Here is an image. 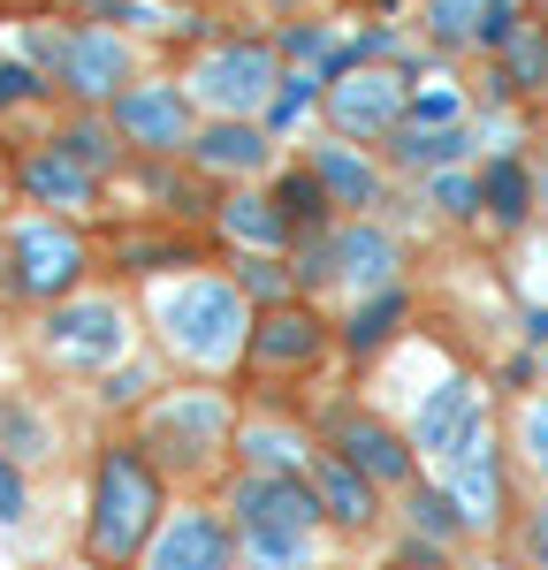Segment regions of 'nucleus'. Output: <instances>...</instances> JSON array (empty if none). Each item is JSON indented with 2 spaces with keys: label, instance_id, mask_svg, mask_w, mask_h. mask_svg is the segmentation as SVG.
Wrapping results in <instances>:
<instances>
[{
  "label": "nucleus",
  "instance_id": "obj_1",
  "mask_svg": "<svg viewBox=\"0 0 548 570\" xmlns=\"http://www.w3.org/2000/svg\"><path fill=\"white\" fill-rule=\"evenodd\" d=\"M160 510H168V502H160V464L145 456V441H115V449H99V464H91L85 556L99 570H130L137 556L153 548V532L168 525Z\"/></svg>",
  "mask_w": 548,
  "mask_h": 570
},
{
  "label": "nucleus",
  "instance_id": "obj_2",
  "mask_svg": "<svg viewBox=\"0 0 548 570\" xmlns=\"http://www.w3.org/2000/svg\"><path fill=\"white\" fill-rule=\"evenodd\" d=\"M228 518H236V540H244L252 570H297L313 556L327 502L305 472H236L228 480Z\"/></svg>",
  "mask_w": 548,
  "mask_h": 570
},
{
  "label": "nucleus",
  "instance_id": "obj_3",
  "mask_svg": "<svg viewBox=\"0 0 548 570\" xmlns=\"http://www.w3.org/2000/svg\"><path fill=\"white\" fill-rule=\"evenodd\" d=\"M153 320H160V343H168L183 365H198V373L244 365V357H252V327H260L252 297H244L236 282H222V274L176 282V289L153 305Z\"/></svg>",
  "mask_w": 548,
  "mask_h": 570
},
{
  "label": "nucleus",
  "instance_id": "obj_4",
  "mask_svg": "<svg viewBox=\"0 0 548 570\" xmlns=\"http://www.w3.org/2000/svg\"><path fill=\"white\" fill-rule=\"evenodd\" d=\"M145 449H153V464H168V472H183V480H198V472L222 464V449H236V403H228L222 389L160 395V403L145 411Z\"/></svg>",
  "mask_w": 548,
  "mask_h": 570
},
{
  "label": "nucleus",
  "instance_id": "obj_5",
  "mask_svg": "<svg viewBox=\"0 0 548 570\" xmlns=\"http://www.w3.org/2000/svg\"><path fill=\"white\" fill-rule=\"evenodd\" d=\"M274 91H282V53L267 39H222L190 69V99L214 115H236V122H260L274 107Z\"/></svg>",
  "mask_w": 548,
  "mask_h": 570
},
{
  "label": "nucleus",
  "instance_id": "obj_6",
  "mask_svg": "<svg viewBox=\"0 0 548 570\" xmlns=\"http://www.w3.org/2000/svg\"><path fill=\"white\" fill-rule=\"evenodd\" d=\"M91 274V244L69 228V220H23L16 236H8V289L16 297H31V305H61V297H77Z\"/></svg>",
  "mask_w": 548,
  "mask_h": 570
},
{
  "label": "nucleus",
  "instance_id": "obj_7",
  "mask_svg": "<svg viewBox=\"0 0 548 570\" xmlns=\"http://www.w3.org/2000/svg\"><path fill=\"white\" fill-rule=\"evenodd\" d=\"M320 115H327V130L359 137V145H389V137L411 122V77L404 69H343V77H327V99H320Z\"/></svg>",
  "mask_w": 548,
  "mask_h": 570
},
{
  "label": "nucleus",
  "instance_id": "obj_8",
  "mask_svg": "<svg viewBox=\"0 0 548 570\" xmlns=\"http://www.w3.org/2000/svg\"><path fill=\"white\" fill-rule=\"evenodd\" d=\"M39 351L53 365H115L130 351V312L115 297H61L39 320Z\"/></svg>",
  "mask_w": 548,
  "mask_h": 570
},
{
  "label": "nucleus",
  "instance_id": "obj_9",
  "mask_svg": "<svg viewBox=\"0 0 548 570\" xmlns=\"http://www.w3.org/2000/svg\"><path fill=\"white\" fill-rule=\"evenodd\" d=\"M115 130H123V145H137L145 160H176V153H190L198 145V115H190V85H130L115 107Z\"/></svg>",
  "mask_w": 548,
  "mask_h": 570
},
{
  "label": "nucleus",
  "instance_id": "obj_10",
  "mask_svg": "<svg viewBox=\"0 0 548 570\" xmlns=\"http://www.w3.org/2000/svg\"><path fill=\"white\" fill-rule=\"evenodd\" d=\"M327 357V320L313 312V297H290V305H267L260 327H252V373L260 381H297Z\"/></svg>",
  "mask_w": 548,
  "mask_h": 570
},
{
  "label": "nucleus",
  "instance_id": "obj_11",
  "mask_svg": "<svg viewBox=\"0 0 548 570\" xmlns=\"http://www.w3.org/2000/svg\"><path fill=\"white\" fill-rule=\"evenodd\" d=\"M53 85L69 91L77 107H115L130 91V46L115 31H69V53H61Z\"/></svg>",
  "mask_w": 548,
  "mask_h": 570
},
{
  "label": "nucleus",
  "instance_id": "obj_12",
  "mask_svg": "<svg viewBox=\"0 0 548 570\" xmlns=\"http://www.w3.org/2000/svg\"><path fill=\"white\" fill-rule=\"evenodd\" d=\"M236 532L228 518L214 510H176L168 525L153 532V548H145V570H236Z\"/></svg>",
  "mask_w": 548,
  "mask_h": 570
},
{
  "label": "nucleus",
  "instance_id": "obj_13",
  "mask_svg": "<svg viewBox=\"0 0 548 570\" xmlns=\"http://www.w3.org/2000/svg\"><path fill=\"white\" fill-rule=\"evenodd\" d=\"M450 494H457V510H464L472 532H496L510 518V480H502V449L488 426H472V441L450 456Z\"/></svg>",
  "mask_w": 548,
  "mask_h": 570
},
{
  "label": "nucleus",
  "instance_id": "obj_14",
  "mask_svg": "<svg viewBox=\"0 0 548 570\" xmlns=\"http://www.w3.org/2000/svg\"><path fill=\"white\" fill-rule=\"evenodd\" d=\"M16 190H23V206H46V214H85L91 198H99V176H91L69 145L39 137V145L16 160Z\"/></svg>",
  "mask_w": 548,
  "mask_h": 570
},
{
  "label": "nucleus",
  "instance_id": "obj_15",
  "mask_svg": "<svg viewBox=\"0 0 548 570\" xmlns=\"http://www.w3.org/2000/svg\"><path fill=\"white\" fill-rule=\"evenodd\" d=\"M411 449H419V441L397 434V426H381L373 411H335V456L359 464L373 487H411V464H419Z\"/></svg>",
  "mask_w": 548,
  "mask_h": 570
},
{
  "label": "nucleus",
  "instance_id": "obj_16",
  "mask_svg": "<svg viewBox=\"0 0 548 570\" xmlns=\"http://www.w3.org/2000/svg\"><path fill=\"white\" fill-rule=\"evenodd\" d=\"M183 160H190L198 176H236V183H244V176H260V168L274 160V130H267V122H236V115H214Z\"/></svg>",
  "mask_w": 548,
  "mask_h": 570
},
{
  "label": "nucleus",
  "instance_id": "obj_17",
  "mask_svg": "<svg viewBox=\"0 0 548 570\" xmlns=\"http://www.w3.org/2000/svg\"><path fill=\"white\" fill-rule=\"evenodd\" d=\"M397 236L381 220H343L335 228V282H351V297H373V289H397Z\"/></svg>",
  "mask_w": 548,
  "mask_h": 570
},
{
  "label": "nucleus",
  "instance_id": "obj_18",
  "mask_svg": "<svg viewBox=\"0 0 548 570\" xmlns=\"http://www.w3.org/2000/svg\"><path fill=\"white\" fill-rule=\"evenodd\" d=\"M472 426H480V389H472L464 373H450L442 389H427L411 441H419V456H457V449L472 441Z\"/></svg>",
  "mask_w": 548,
  "mask_h": 570
},
{
  "label": "nucleus",
  "instance_id": "obj_19",
  "mask_svg": "<svg viewBox=\"0 0 548 570\" xmlns=\"http://www.w3.org/2000/svg\"><path fill=\"white\" fill-rule=\"evenodd\" d=\"M313 176L327 183V198H335V214H351V220H365L381 198H389V183H381V168L365 160L359 145H313Z\"/></svg>",
  "mask_w": 548,
  "mask_h": 570
},
{
  "label": "nucleus",
  "instance_id": "obj_20",
  "mask_svg": "<svg viewBox=\"0 0 548 570\" xmlns=\"http://www.w3.org/2000/svg\"><path fill=\"white\" fill-rule=\"evenodd\" d=\"M548 91V23L526 16L510 46L496 53V77H488V99H541Z\"/></svg>",
  "mask_w": 548,
  "mask_h": 570
},
{
  "label": "nucleus",
  "instance_id": "obj_21",
  "mask_svg": "<svg viewBox=\"0 0 548 570\" xmlns=\"http://www.w3.org/2000/svg\"><path fill=\"white\" fill-rule=\"evenodd\" d=\"M404 320H411V289L397 282V289L359 297V305H351V320L335 327V343H343L351 357H373V351H389V343H397V327H404Z\"/></svg>",
  "mask_w": 548,
  "mask_h": 570
},
{
  "label": "nucleus",
  "instance_id": "obj_22",
  "mask_svg": "<svg viewBox=\"0 0 548 570\" xmlns=\"http://www.w3.org/2000/svg\"><path fill=\"white\" fill-rule=\"evenodd\" d=\"M107 252L123 274H168V266H198V236H176V220H160V228H115Z\"/></svg>",
  "mask_w": 548,
  "mask_h": 570
},
{
  "label": "nucleus",
  "instance_id": "obj_23",
  "mask_svg": "<svg viewBox=\"0 0 548 570\" xmlns=\"http://www.w3.org/2000/svg\"><path fill=\"white\" fill-rule=\"evenodd\" d=\"M313 487H320V502H327V518L343 532H365L373 518H381V502H373V480H365L359 464H343L335 449L313 464Z\"/></svg>",
  "mask_w": 548,
  "mask_h": 570
},
{
  "label": "nucleus",
  "instance_id": "obj_24",
  "mask_svg": "<svg viewBox=\"0 0 548 570\" xmlns=\"http://www.w3.org/2000/svg\"><path fill=\"white\" fill-rule=\"evenodd\" d=\"M389 153V168H404V176H442V168H457L464 153H472V130L457 122V130H427V122H404V130L381 145Z\"/></svg>",
  "mask_w": 548,
  "mask_h": 570
},
{
  "label": "nucleus",
  "instance_id": "obj_25",
  "mask_svg": "<svg viewBox=\"0 0 548 570\" xmlns=\"http://www.w3.org/2000/svg\"><path fill=\"white\" fill-rule=\"evenodd\" d=\"M274 206L290 220V236H327V228H335V198H327V183L313 176V160H297V168L274 176Z\"/></svg>",
  "mask_w": 548,
  "mask_h": 570
},
{
  "label": "nucleus",
  "instance_id": "obj_26",
  "mask_svg": "<svg viewBox=\"0 0 548 570\" xmlns=\"http://www.w3.org/2000/svg\"><path fill=\"white\" fill-rule=\"evenodd\" d=\"M214 220H222L228 244H252V252H282V244H297V236H290V220H282V206L260 198V190H228Z\"/></svg>",
  "mask_w": 548,
  "mask_h": 570
},
{
  "label": "nucleus",
  "instance_id": "obj_27",
  "mask_svg": "<svg viewBox=\"0 0 548 570\" xmlns=\"http://www.w3.org/2000/svg\"><path fill=\"white\" fill-rule=\"evenodd\" d=\"M480 198H488V220H496V228H518V220L541 206V183H534V168H526L518 153H496V160L480 168Z\"/></svg>",
  "mask_w": 548,
  "mask_h": 570
},
{
  "label": "nucleus",
  "instance_id": "obj_28",
  "mask_svg": "<svg viewBox=\"0 0 548 570\" xmlns=\"http://www.w3.org/2000/svg\"><path fill=\"white\" fill-rule=\"evenodd\" d=\"M488 8H496V0H419V31H427L434 53H472Z\"/></svg>",
  "mask_w": 548,
  "mask_h": 570
},
{
  "label": "nucleus",
  "instance_id": "obj_29",
  "mask_svg": "<svg viewBox=\"0 0 548 570\" xmlns=\"http://www.w3.org/2000/svg\"><path fill=\"white\" fill-rule=\"evenodd\" d=\"M236 456L252 472H305L313 464V441L297 426H236Z\"/></svg>",
  "mask_w": 548,
  "mask_h": 570
},
{
  "label": "nucleus",
  "instance_id": "obj_30",
  "mask_svg": "<svg viewBox=\"0 0 548 570\" xmlns=\"http://www.w3.org/2000/svg\"><path fill=\"white\" fill-rule=\"evenodd\" d=\"M0 456H16V464L53 456V426H46V411L31 395H0Z\"/></svg>",
  "mask_w": 548,
  "mask_h": 570
},
{
  "label": "nucleus",
  "instance_id": "obj_31",
  "mask_svg": "<svg viewBox=\"0 0 548 570\" xmlns=\"http://www.w3.org/2000/svg\"><path fill=\"white\" fill-rule=\"evenodd\" d=\"M53 145H69L91 176H115V168H123V130H115V115H107V107H91V115L69 122V130H53Z\"/></svg>",
  "mask_w": 548,
  "mask_h": 570
},
{
  "label": "nucleus",
  "instance_id": "obj_32",
  "mask_svg": "<svg viewBox=\"0 0 548 570\" xmlns=\"http://www.w3.org/2000/svg\"><path fill=\"white\" fill-rule=\"evenodd\" d=\"M404 518H411V532H419V540H442V548L464 532V510H457L450 487H404Z\"/></svg>",
  "mask_w": 548,
  "mask_h": 570
},
{
  "label": "nucleus",
  "instance_id": "obj_33",
  "mask_svg": "<svg viewBox=\"0 0 548 570\" xmlns=\"http://www.w3.org/2000/svg\"><path fill=\"white\" fill-rule=\"evenodd\" d=\"M228 282H236V289H244V297H252L260 312H267V305H290V297H297V274H290L282 259H267V252L236 259V274H228Z\"/></svg>",
  "mask_w": 548,
  "mask_h": 570
},
{
  "label": "nucleus",
  "instance_id": "obj_34",
  "mask_svg": "<svg viewBox=\"0 0 548 570\" xmlns=\"http://www.w3.org/2000/svg\"><path fill=\"white\" fill-rule=\"evenodd\" d=\"M320 99H327V69H290L282 91H274V107H267V130H297Z\"/></svg>",
  "mask_w": 548,
  "mask_h": 570
},
{
  "label": "nucleus",
  "instance_id": "obj_35",
  "mask_svg": "<svg viewBox=\"0 0 548 570\" xmlns=\"http://www.w3.org/2000/svg\"><path fill=\"white\" fill-rule=\"evenodd\" d=\"M274 53H282V61H297V69H335V53H343V46H335L327 23H290V31L274 39Z\"/></svg>",
  "mask_w": 548,
  "mask_h": 570
},
{
  "label": "nucleus",
  "instance_id": "obj_36",
  "mask_svg": "<svg viewBox=\"0 0 548 570\" xmlns=\"http://www.w3.org/2000/svg\"><path fill=\"white\" fill-rule=\"evenodd\" d=\"M290 274H297V297H313L335 282V228L327 236H297V252H290Z\"/></svg>",
  "mask_w": 548,
  "mask_h": 570
},
{
  "label": "nucleus",
  "instance_id": "obj_37",
  "mask_svg": "<svg viewBox=\"0 0 548 570\" xmlns=\"http://www.w3.org/2000/svg\"><path fill=\"white\" fill-rule=\"evenodd\" d=\"M427 198L442 206L450 220H480L488 214V198H480V176H464V168H442V176L427 183Z\"/></svg>",
  "mask_w": 548,
  "mask_h": 570
},
{
  "label": "nucleus",
  "instance_id": "obj_38",
  "mask_svg": "<svg viewBox=\"0 0 548 570\" xmlns=\"http://www.w3.org/2000/svg\"><path fill=\"white\" fill-rule=\"evenodd\" d=\"M518 449H526V464L548 480V395H534V403L518 411Z\"/></svg>",
  "mask_w": 548,
  "mask_h": 570
},
{
  "label": "nucleus",
  "instance_id": "obj_39",
  "mask_svg": "<svg viewBox=\"0 0 548 570\" xmlns=\"http://www.w3.org/2000/svg\"><path fill=\"white\" fill-rule=\"evenodd\" d=\"M457 91L450 85H434V91H411V122H427V130H457Z\"/></svg>",
  "mask_w": 548,
  "mask_h": 570
},
{
  "label": "nucleus",
  "instance_id": "obj_40",
  "mask_svg": "<svg viewBox=\"0 0 548 570\" xmlns=\"http://www.w3.org/2000/svg\"><path fill=\"white\" fill-rule=\"evenodd\" d=\"M46 77L31 69V61H0V107H23V99H46Z\"/></svg>",
  "mask_w": 548,
  "mask_h": 570
},
{
  "label": "nucleus",
  "instance_id": "obj_41",
  "mask_svg": "<svg viewBox=\"0 0 548 570\" xmlns=\"http://www.w3.org/2000/svg\"><path fill=\"white\" fill-rule=\"evenodd\" d=\"M23 510H31V494H23V464L0 456V525H23Z\"/></svg>",
  "mask_w": 548,
  "mask_h": 570
},
{
  "label": "nucleus",
  "instance_id": "obj_42",
  "mask_svg": "<svg viewBox=\"0 0 548 570\" xmlns=\"http://www.w3.org/2000/svg\"><path fill=\"white\" fill-rule=\"evenodd\" d=\"M145 389H153V373H145V365H123V373H107V403H145Z\"/></svg>",
  "mask_w": 548,
  "mask_h": 570
},
{
  "label": "nucleus",
  "instance_id": "obj_43",
  "mask_svg": "<svg viewBox=\"0 0 548 570\" xmlns=\"http://www.w3.org/2000/svg\"><path fill=\"white\" fill-rule=\"evenodd\" d=\"M397 570H442V540H419V532H411L404 556H397Z\"/></svg>",
  "mask_w": 548,
  "mask_h": 570
},
{
  "label": "nucleus",
  "instance_id": "obj_44",
  "mask_svg": "<svg viewBox=\"0 0 548 570\" xmlns=\"http://www.w3.org/2000/svg\"><path fill=\"white\" fill-rule=\"evenodd\" d=\"M526 563H534V570H548V502L534 510V518H526Z\"/></svg>",
  "mask_w": 548,
  "mask_h": 570
},
{
  "label": "nucleus",
  "instance_id": "obj_45",
  "mask_svg": "<svg viewBox=\"0 0 548 570\" xmlns=\"http://www.w3.org/2000/svg\"><path fill=\"white\" fill-rule=\"evenodd\" d=\"M77 8H85V16H99V23H107V16H137V0H77Z\"/></svg>",
  "mask_w": 548,
  "mask_h": 570
},
{
  "label": "nucleus",
  "instance_id": "obj_46",
  "mask_svg": "<svg viewBox=\"0 0 548 570\" xmlns=\"http://www.w3.org/2000/svg\"><path fill=\"white\" fill-rule=\"evenodd\" d=\"M526 335H534V351L548 343V312H526Z\"/></svg>",
  "mask_w": 548,
  "mask_h": 570
},
{
  "label": "nucleus",
  "instance_id": "obj_47",
  "mask_svg": "<svg viewBox=\"0 0 548 570\" xmlns=\"http://www.w3.org/2000/svg\"><path fill=\"white\" fill-rule=\"evenodd\" d=\"M534 183H541V214H548V160H541V168H534Z\"/></svg>",
  "mask_w": 548,
  "mask_h": 570
},
{
  "label": "nucleus",
  "instance_id": "obj_48",
  "mask_svg": "<svg viewBox=\"0 0 548 570\" xmlns=\"http://www.w3.org/2000/svg\"><path fill=\"white\" fill-rule=\"evenodd\" d=\"M260 8H297V0H260Z\"/></svg>",
  "mask_w": 548,
  "mask_h": 570
}]
</instances>
